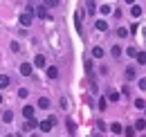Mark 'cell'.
Instances as JSON below:
<instances>
[{
    "mask_svg": "<svg viewBox=\"0 0 146 137\" xmlns=\"http://www.w3.org/2000/svg\"><path fill=\"white\" fill-rule=\"evenodd\" d=\"M126 76L128 79H135V68H126Z\"/></svg>",
    "mask_w": 146,
    "mask_h": 137,
    "instance_id": "obj_26",
    "label": "cell"
},
{
    "mask_svg": "<svg viewBox=\"0 0 146 137\" xmlns=\"http://www.w3.org/2000/svg\"><path fill=\"white\" fill-rule=\"evenodd\" d=\"M110 52H112V56H115V59H119V56H121V47H119V45H115Z\"/></svg>",
    "mask_w": 146,
    "mask_h": 137,
    "instance_id": "obj_22",
    "label": "cell"
},
{
    "mask_svg": "<svg viewBox=\"0 0 146 137\" xmlns=\"http://www.w3.org/2000/svg\"><path fill=\"white\" fill-rule=\"evenodd\" d=\"M110 11H112L110 5H101V14H110Z\"/></svg>",
    "mask_w": 146,
    "mask_h": 137,
    "instance_id": "obj_28",
    "label": "cell"
},
{
    "mask_svg": "<svg viewBox=\"0 0 146 137\" xmlns=\"http://www.w3.org/2000/svg\"><path fill=\"white\" fill-rule=\"evenodd\" d=\"M104 54H106L104 47H92V56H94V59H104Z\"/></svg>",
    "mask_w": 146,
    "mask_h": 137,
    "instance_id": "obj_11",
    "label": "cell"
},
{
    "mask_svg": "<svg viewBox=\"0 0 146 137\" xmlns=\"http://www.w3.org/2000/svg\"><path fill=\"white\" fill-rule=\"evenodd\" d=\"M34 65H36V68H47V59H45L43 54H36V59H34Z\"/></svg>",
    "mask_w": 146,
    "mask_h": 137,
    "instance_id": "obj_3",
    "label": "cell"
},
{
    "mask_svg": "<svg viewBox=\"0 0 146 137\" xmlns=\"http://www.w3.org/2000/svg\"><path fill=\"white\" fill-rule=\"evenodd\" d=\"M45 72H47V79H56V76H58V68H54V65L45 68Z\"/></svg>",
    "mask_w": 146,
    "mask_h": 137,
    "instance_id": "obj_9",
    "label": "cell"
},
{
    "mask_svg": "<svg viewBox=\"0 0 146 137\" xmlns=\"http://www.w3.org/2000/svg\"><path fill=\"white\" fill-rule=\"evenodd\" d=\"M135 59H137V63H139V65H146V52H137V56H135Z\"/></svg>",
    "mask_w": 146,
    "mask_h": 137,
    "instance_id": "obj_14",
    "label": "cell"
},
{
    "mask_svg": "<svg viewBox=\"0 0 146 137\" xmlns=\"http://www.w3.org/2000/svg\"><path fill=\"white\" fill-rule=\"evenodd\" d=\"M36 16L40 18V20H47V18H50V14H47V9H45L43 5H38V7H36Z\"/></svg>",
    "mask_w": 146,
    "mask_h": 137,
    "instance_id": "obj_5",
    "label": "cell"
},
{
    "mask_svg": "<svg viewBox=\"0 0 146 137\" xmlns=\"http://www.w3.org/2000/svg\"><path fill=\"white\" fill-rule=\"evenodd\" d=\"M2 121H7V124H11V121H14V115H11V110L2 112Z\"/></svg>",
    "mask_w": 146,
    "mask_h": 137,
    "instance_id": "obj_17",
    "label": "cell"
},
{
    "mask_svg": "<svg viewBox=\"0 0 146 137\" xmlns=\"http://www.w3.org/2000/svg\"><path fill=\"white\" fill-rule=\"evenodd\" d=\"M126 2H128V5H135V0H126Z\"/></svg>",
    "mask_w": 146,
    "mask_h": 137,
    "instance_id": "obj_32",
    "label": "cell"
},
{
    "mask_svg": "<svg viewBox=\"0 0 146 137\" xmlns=\"http://www.w3.org/2000/svg\"><path fill=\"white\" fill-rule=\"evenodd\" d=\"M18 97H20V99H27V97H29L27 88H20V90H18Z\"/></svg>",
    "mask_w": 146,
    "mask_h": 137,
    "instance_id": "obj_24",
    "label": "cell"
},
{
    "mask_svg": "<svg viewBox=\"0 0 146 137\" xmlns=\"http://www.w3.org/2000/svg\"><path fill=\"white\" fill-rule=\"evenodd\" d=\"M144 110H146V108H144Z\"/></svg>",
    "mask_w": 146,
    "mask_h": 137,
    "instance_id": "obj_34",
    "label": "cell"
},
{
    "mask_svg": "<svg viewBox=\"0 0 146 137\" xmlns=\"http://www.w3.org/2000/svg\"><path fill=\"white\" fill-rule=\"evenodd\" d=\"M110 101H119V92H110Z\"/></svg>",
    "mask_w": 146,
    "mask_h": 137,
    "instance_id": "obj_29",
    "label": "cell"
},
{
    "mask_svg": "<svg viewBox=\"0 0 146 137\" xmlns=\"http://www.w3.org/2000/svg\"><path fill=\"white\" fill-rule=\"evenodd\" d=\"M86 7H88V14H97V5H94V0H88Z\"/></svg>",
    "mask_w": 146,
    "mask_h": 137,
    "instance_id": "obj_13",
    "label": "cell"
},
{
    "mask_svg": "<svg viewBox=\"0 0 146 137\" xmlns=\"http://www.w3.org/2000/svg\"><path fill=\"white\" fill-rule=\"evenodd\" d=\"M106 106H108V103H106V99H99V108H101V110H106Z\"/></svg>",
    "mask_w": 146,
    "mask_h": 137,
    "instance_id": "obj_30",
    "label": "cell"
},
{
    "mask_svg": "<svg viewBox=\"0 0 146 137\" xmlns=\"http://www.w3.org/2000/svg\"><path fill=\"white\" fill-rule=\"evenodd\" d=\"M38 108L47 110V108H50V99H47V97H40V99H38Z\"/></svg>",
    "mask_w": 146,
    "mask_h": 137,
    "instance_id": "obj_12",
    "label": "cell"
},
{
    "mask_svg": "<svg viewBox=\"0 0 146 137\" xmlns=\"http://www.w3.org/2000/svg\"><path fill=\"white\" fill-rule=\"evenodd\" d=\"M133 128H135V130H144V128H146V119H137Z\"/></svg>",
    "mask_w": 146,
    "mask_h": 137,
    "instance_id": "obj_15",
    "label": "cell"
},
{
    "mask_svg": "<svg viewBox=\"0 0 146 137\" xmlns=\"http://www.w3.org/2000/svg\"><path fill=\"white\" fill-rule=\"evenodd\" d=\"M0 103H2V92H0Z\"/></svg>",
    "mask_w": 146,
    "mask_h": 137,
    "instance_id": "obj_33",
    "label": "cell"
},
{
    "mask_svg": "<svg viewBox=\"0 0 146 137\" xmlns=\"http://www.w3.org/2000/svg\"><path fill=\"white\" fill-rule=\"evenodd\" d=\"M130 14H133L135 18H139V16H142V7H137V5H135V7L130 9Z\"/></svg>",
    "mask_w": 146,
    "mask_h": 137,
    "instance_id": "obj_20",
    "label": "cell"
},
{
    "mask_svg": "<svg viewBox=\"0 0 146 137\" xmlns=\"http://www.w3.org/2000/svg\"><path fill=\"white\" fill-rule=\"evenodd\" d=\"M74 25H76V32H81V14H74Z\"/></svg>",
    "mask_w": 146,
    "mask_h": 137,
    "instance_id": "obj_21",
    "label": "cell"
},
{
    "mask_svg": "<svg viewBox=\"0 0 146 137\" xmlns=\"http://www.w3.org/2000/svg\"><path fill=\"white\" fill-rule=\"evenodd\" d=\"M110 130H112V133H117V135H119V133H124L121 124H117V121H115V124H110Z\"/></svg>",
    "mask_w": 146,
    "mask_h": 137,
    "instance_id": "obj_16",
    "label": "cell"
},
{
    "mask_svg": "<svg viewBox=\"0 0 146 137\" xmlns=\"http://www.w3.org/2000/svg\"><path fill=\"white\" fill-rule=\"evenodd\" d=\"M124 135H126V137H135V128H133V126L126 128V130H124Z\"/></svg>",
    "mask_w": 146,
    "mask_h": 137,
    "instance_id": "obj_27",
    "label": "cell"
},
{
    "mask_svg": "<svg viewBox=\"0 0 146 137\" xmlns=\"http://www.w3.org/2000/svg\"><path fill=\"white\" fill-rule=\"evenodd\" d=\"M117 36H121V38L128 36V29H126V27H119V29H117Z\"/></svg>",
    "mask_w": 146,
    "mask_h": 137,
    "instance_id": "obj_25",
    "label": "cell"
},
{
    "mask_svg": "<svg viewBox=\"0 0 146 137\" xmlns=\"http://www.w3.org/2000/svg\"><path fill=\"white\" fill-rule=\"evenodd\" d=\"M34 110H36L34 106H25V108H23V115H25V119H27V117H34Z\"/></svg>",
    "mask_w": 146,
    "mask_h": 137,
    "instance_id": "obj_10",
    "label": "cell"
},
{
    "mask_svg": "<svg viewBox=\"0 0 146 137\" xmlns=\"http://www.w3.org/2000/svg\"><path fill=\"white\" fill-rule=\"evenodd\" d=\"M139 88H142V90H146V79H139Z\"/></svg>",
    "mask_w": 146,
    "mask_h": 137,
    "instance_id": "obj_31",
    "label": "cell"
},
{
    "mask_svg": "<svg viewBox=\"0 0 146 137\" xmlns=\"http://www.w3.org/2000/svg\"><path fill=\"white\" fill-rule=\"evenodd\" d=\"M40 133H50L52 128H54V119H43V121H38V126H36Z\"/></svg>",
    "mask_w": 146,
    "mask_h": 137,
    "instance_id": "obj_1",
    "label": "cell"
},
{
    "mask_svg": "<svg viewBox=\"0 0 146 137\" xmlns=\"http://www.w3.org/2000/svg\"><path fill=\"white\" fill-rule=\"evenodd\" d=\"M94 29H97V32H108V23H106V20H101V18H99V20H97V23H94Z\"/></svg>",
    "mask_w": 146,
    "mask_h": 137,
    "instance_id": "obj_6",
    "label": "cell"
},
{
    "mask_svg": "<svg viewBox=\"0 0 146 137\" xmlns=\"http://www.w3.org/2000/svg\"><path fill=\"white\" fill-rule=\"evenodd\" d=\"M135 108H137V110H144L146 101H144V99H135Z\"/></svg>",
    "mask_w": 146,
    "mask_h": 137,
    "instance_id": "obj_18",
    "label": "cell"
},
{
    "mask_svg": "<svg viewBox=\"0 0 146 137\" xmlns=\"http://www.w3.org/2000/svg\"><path fill=\"white\" fill-rule=\"evenodd\" d=\"M32 72H34V65H32V63H23V65H20V74H23V76H32Z\"/></svg>",
    "mask_w": 146,
    "mask_h": 137,
    "instance_id": "obj_2",
    "label": "cell"
},
{
    "mask_svg": "<svg viewBox=\"0 0 146 137\" xmlns=\"http://www.w3.org/2000/svg\"><path fill=\"white\" fill-rule=\"evenodd\" d=\"M126 54L130 56V59H135V56H137V47H133V45H130V47L126 50Z\"/></svg>",
    "mask_w": 146,
    "mask_h": 137,
    "instance_id": "obj_23",
    "label": "cell"
},
{
    "mask_svg": "<svg viewBox=\"0 0 146 137\" xmlns=\"http://www.w3.org/2000/svg\"><path fill=\"white\" fill-rule=\"evenodd\" d=\"M83 68L88 72V76H92V61H83Z\"/></svg>",
    "mask_w": 146,
    "mask_h": 137,
    "instance_id": "obj_19",
    "label": "cell"
},
{
    "mask_svg": "<svg viewBox=\"0 0 146 137\" xmlns=\"http://www.w3.org/2000/svg\"><path fill=\"white\" fill-rule=\"evenodd\" d=\"M11 86V79L7 76V74H0V90H5V88Z\"/></svg>",
    "mask_w": 146,
    "mask_h": 137,
    "instance_id": "obj_7",
    "label": "cell"
},
{
    "mask_svg": "<svg viewBox=\"0 0 146 137\" xmlns=\"http://www.w3.org/2000/svg\"><path fill=\"white\" fill-rule=\"evenodd\" d=\"M38 126V121H36V117H27V121H25V133H29L32 128H36Z\"/></svg>",
    "mask_w": 146,
    "mask_h": 137,
    "instance_id": "obj_4",
    "label": "cell"
},
{
    "mask_svg": "<svg viewBox=\"0 0 146 137\" xmlns=\"http://www.w3.org/2000/svg\"><path fill=\"white\" fill-rule=\"evenodd\" d=\"M20 25H23V27H29V25H32V14H29V11L20 16Z\"/></svg>",
    "mask_w": 146,
    "mask_h": 137,
    "instance_id": "obj_8",
    "label": "cell"
}]
</instances>
